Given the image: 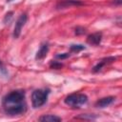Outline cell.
<instances>
[{"label": "cell", "instance_id": "cell-1", "mask_svg": "<svg viewBox=\"0 0 122 122\" xmlns=\"http://www.w3.org/2000/svg\"><path fill=\"white\" fill-rule=\"evenodd\" d=\"M2 105L4 112L8 115H20L27 110L25 102V92L23 90H16L9 92L3 97Z\"/></svg>", "mask_w": 122, "mask_h": 122}, {"label": "cell", "instance_id": "cell-2", "mask_svg": "<svg viewBox=\"0 0 122 122\" xmlns=\"http://www.w3.org/2000/svg\"><path fill=\"white\" fill-rule=\"evenodd\" d=\"M50 94V90L49 89H37L34 90L31 93V105L34 109L40 108L43 106L47 100L48 96Z\"/></svg>", "mask_w": 122, "mask_h": 122}, {"label": "cell", "instance_id": "cell-3", "mask_svg": "<svg viewBox=\"0 0 122 122\" xmlns=\"http://www.w3.org/2000/svg\"><path fill=\"white\" fill-rule=\"evenodd\" d=\"M88 102V96L85 93H71L64 99V103L72 108H80Z\"/></svg>", "mask_w": 122, "mask_h": 122}, {"label": "cell", "instance_id": "cell-4", "mask_svg": "<svg viewBox=\"0 0 122 122\" xmlns=\"http://www.w3.org/2000/svg\"><path fill=\"white\" fill-rule=\"evenodd\" d=\"M27 20H28V15L27 13H22L18 19L16 20L15 22V26H14V30H13V37L14 38H18L21 34V30L23 29V27L25 26V24L27 23Z\"/></svg>", "mask_w": 122, "mask_h": 122}, {"label": "cell", "instance_id": "cell-5", "mask_svg": "<svg viewBox=\"0 0 122 122\" xmlns=\"http://www.w3.org/2000/svg\"><path fill=\"white\" fill-rule=\"evenodd\" d=\"M81 5H83V2L80 0H59L56 4V9L61 10V9L71 8L72 6H81Z\"/></svg>", "mask_w": 122, "mask_h": 122}, {"label": "cell", "instance_id": "cell-6", "mask_svg": "<svg viewBox=\"0 0 122 122\" xmlns=\"http://www.w3.org/2000/svg\"><path fill=\"white\" fill-rule=\"evenodd\" d=\"M114 101H115V97H114V96H106V97H103V98H100L99 100H97V101L95 102L94 106H95L96 108L103 109V108L109 107V106L112 105Z\"/></svg>", "mask_w": 122, "mask_h": 122}, {"label": "cell", "instance_id": "cell-7", "mask_svg": "<svg viewBox=\"0 0 122 122\" xmlns=\"http://www.w3.org/2000/svg\"><path fill=\"white\" fill-rule=\"evenodd\" d=\"M101 41H102V32L100 31L92 33L87 37V43L92 46H98L100 45Z\"/></svg>", "mask_w": 122, "mask_h": 122}, {"label": "cell", "instance_id": "cell-8", "mask_svg": "<svg viewBox=\"0 0 122 122\" xmlns=\"http://www.w3.org/2000/svg\"><path fill=\"white\" fill-rule=\"evenodd\" d=\"M115 60H116V57H113V56H110V57L103 58L102 60H100V61L92 68V72H98L99 71L102 70V68H103L105 65H107V64H109V63H112V62H113V61H115Z\"/></svg>", "mask_w": 122, "mask_h": 122}, {"label": "cell", "instance_id": "cell-9", "mask_svg": "<svg viewBox=\"0 0 122 122\" xmlns=\"http://www.w3.org/2000/svg\"><path fill=\"white\" fill-rule=\"evenodd\" d=\"M48 52H49V44L48 43H44V44H42L40 46L39 50L37 51V52L35 54V59L36 60H42V59H44L47 56Z\"/></svg>", "mask_w": 122, "mask_h": 122}, {"label": "cell", "instance_id": "cell-10", "mask_svg": "<svg viewBox=\"0 0 122 122\" xmlns=\"http://www.w3.org/2000/svg\"><path fill=\"white\" fill-rule=\"evenodd\" d=\"M61 120H62L61 117L53 114H47L39 117V121H43V122H60Z\"/></svg>", "mask_w": 122, "mask_h": 122}, {"label": "cell", "instance_id": "cell-11", "mask_svg": "<svg viewBox=\"0 0 122 122\" xmlns=\"http://www.w3.org/2000/svg\"><path fill=\"white\" fill-rule=\"evenodd\" d=\"M85 49H86V47L81 45V44H72L70 46V51L71 52H79Z\"/></svg>", "mask_w": 122, "mask_h": 122}, {"label": "cell", "instance_id": "cell-12", "mask_svg": "<svg viewBox=\"0 0 122 122\" xmlns=\"http://www.w3.org/2000/svg\"><path fill=\"white\" fill-rule=\"evenodd\" d=\"M0 76H2V77H8L9 76V71L1 60H0Z\"/></svg>", "mask_w": 122, "mask_h": 122}, {"label": "cell", "instance_id": "cell-13", "mask_svg": "<svg viewBox=\"0 0 122 122\" xmlns=\"http://www.w3.org/2000/svg\"><path fill=\"white\" fill-rule=\"evenodd\" d=\"M12 17H13V11H8V12L6 13L4 19H3V23H4V24H9V23H10Z\"/></svg>", "mask_w": 122, "mask_h": 122}, {"label": "cell", "instance_id": "cell-14", "mask_svg": "<svg viewBox=\"0 0 122 122\" xmlns=\"http://www.w3.org/2000/svg\"><path fill=\"white\" fill-rule=\"evenodd\" d=\"M71 56L70 52H64V53H57L55 54V59H59V60H64V59H67Z\"/></svg>", "mask_w": 122, "mask_h": 122}, {"label": "cell", "instance_id": "cell-15", "mask_svg": "<svg viewBox=\"0 0 122 122\" xmlns=\"http://www.w3.org/2000/svg\"><path fill=\"white\" fill-rule=\"evenodd\" d=\"M50 67L51 69H54V70H59L63 67V64L58 62V61H51V64H50Z\"/></svg>", "mask_w": 122, "mask_h": 122}, {"label": "cell", "instance_id": "cell-16", "mask_svg": "<svg viewBox=\"0 0 122 122\" xmlns=\"http://www.w3.org/2000/svg\"><path fill=\"white\" fill-rule=\"evenodd\" d=\"M86 32V29H84L83 27H76L74 30V33L76 35H80V34H84Z\"/></svg>", "mask_w": 122, "mask_h": 122}, {"label": "cell", "instance_id": "cell-17", "mask_svg": "<svg viewBox=\"0 0 122 122\" xmlns=\"http://www.w3.org/2000/svg\"><path fill=\"white\" fill-rule=\"evenodd\" d=\"M77 118H81V119H87L88 117H87L86 115H82V116H78ZM89 119H95V117H93V116H90V117H89Z\"/></svg>", "mask_w": 122, "mask_h": 122}, {"label": "cell", "instance_id": "cell-18", "mask_svg": "<svg viewBox=\"0 0 122 122\" xmlns=\"http://www.w3.org/2000/svg\"><path fill=\"white\" fill-rule=\"evenodd\" d=\"M114 5H117V6H120L121 5V3H122V0H113V2H112Z\"/></svg>", "mask_w": 122, "mask_h": 122}, {"label": "cell", "instance_id": "cell-19", "mask_svg": "<svg viewBox=\"0 0 122 122\" xmlns=\"http://www.w3.org/2000/svg\"><path fill=\"white\" fill-rule=\"evenodd\" d=\"M6 1H7V3H9V2H11L12 0H6Z\"/></svg>", "mask_w": 122, "mask_h": 122}]
</instances>
